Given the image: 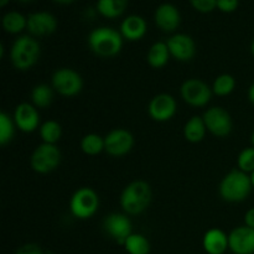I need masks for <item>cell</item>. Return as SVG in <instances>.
Masks as SVG:
<instances>
[{"label":"cell","mask_w":254,"mask_h":254,"mask_svg":"<svg viewBox=\"0 0 254 254\" xmlns=\"http://www.w3.org/2000/svg\"><path fill=\"white\" fill-rule=\"evenodd\" d=\"M88 45L92 51L99 56H116L123 46V36L112 27H97L89 34Z\"/></svg>","instance_id":"obj_1"},{"label":"cell","mask_w":254,"mask_h":254,"mask_svg":"<svg viewBox=\"0 0 254 254\" xmlns=\"http://www.w3.org/2000/svg\"><path fill=\"white\" fill-rule=\"evenodd\" d=\"M151 202V189L144 181H134L123 190L121 206L129 215L144 212Z\"/></svg>","instance_id":"obj_2"},{"label":"cell","mask_w":254,"mask_h":254,"mask_svg":"<svg viewBox=\"0 0 254 254\" xmlns=\"http://www.w3.org/2000/svg\"><path fill=\"white\" fill-rule=\"evenodd\" d=\"M251 176L241 170H232L222 179L220 184V193L228 202L243 201L251 192Z\"/></svg>","instance_id":"obj_3"},{"label":"cell","mask_w":254,"mask_h":254,"mask_svg":"<svg viewBox=\"0 0 254 254\" xmlns=\"http://www.w3.org/2000/svg\"><path fill=\"white\" fill-rule=\"evenodd\" d=\"M40 56V45L36 40L30 36H21L14 42L10 52V57L17 69L30 68L36 64Z\"/></svg>","instance_id":"obj_4"},{"label":"cell","mask_w":254,"mask_h":254,"mask_svg":"<svg viewBox=\"0 0 254 254\" xmlns=\"http://www.w3.org/2000/svg\"><path fill=\"white\" fill-rule=\"evenodd\" d=\"M99 206L97 193L89 188H82L73 193L69 202V208L74 217L86 220L96 213Z\"/></svg>","instance_id":"obj_5"},{"label":"cell","mask_w":254,"mask_h":254,"mask_svg":"<svg viewBox=\"0 0 254 254\" xmlns=\"http://www.w3.org/2000/svg\"><path fill=\"white\" fill-rule=\"evenodd\" d=\"M61 161V153L54 144H41L31 155V168L36 173L47 174L55 170Z\"/></svg>","instance_id":"obj_6"},{"label":"cell","mask_w":254,"mask_h":254,"mask_svg":"<svg viewBox=\"0 0 254 254\" xmlns=\"http://www.w3.org/2000/svg\"><path fill=\"white\" fill-rule=\"evenodd\" d=\"M52 86L62 96H76L82 91L83 81L76 71L71 68H60L52 76Z\"/></svg>","instance_id":"obj_7"},{"label":"cell","mask_w":254,"mask_h":254,"mask_svg":"<svg viewBox=\"0 0 254 254\" xmlns=\"http://www.w3.org/2000/svg\"><path fill=\"white\" fill-rule=\"evenodd\" d=\"M211 89L201 79H188L181 86V96L186 103L195 107H202L211 99Z\"/></svg>","instance_id":"obj_8"},{"label":"cell","mask_w":254,"mask_h":254,"mask_svg":"<svg viewBox=\"0 0 254 254\" xmlns=\"http://www.w3.org/2000/svg\"><path fill=\"white\" fill-rule=\"evenodd\" d=\"M206 128L217 136H226L232 130V119L228 112L221 107H212L203 114Z\"/></svg>","instance_id":"obj_9"},{"label":"cell","mask_w":254,"mask_h":254,"mask_svg":"<svg viewBox=\"0 0 254 254\" xmlns=\"http://www.w3.org/2000/svg\"><path fill=\"white\" fill-rule=\"evenodd\" d=\"M133 135L126 129H114L104 138V150L113 156L129 153L133 148Z\"/></svg>","instance_id":"obj_10"},{"label":"cell","mask_w":254,"mask_h":254,"mask_svg":"<svg viewBox=\"0 0 254 254\" xmlns=\"http://www.w3.org/2000/svg\"><path fill=\"white\" fill-rule=\"evenodd\" d=\"M103 227L114 241L123 246L129 236L133 235L131 222L126 215H122V213H112V215L107 216L103 222Z\"/></svg>","instance_id":"obj_11"},{"label":"cell","mask_w":254,"mask_h":254,"mask_svg":"<svg viewBox=\"0 0 254 254\" xmlns=\"http://www.w3.org/2000/svg\"><path fill=\"white\" fill-rule=\"evenodd\" d=\"M228 247L235 254H254V228H235L228 236Z\"/></svg>","instance_id":"obj_12"},{"label":"cell","mask_w":254,"mask_h":254,"mask_svg":"<svg viewBox=\"0 0 254 254\" xmlns=\"http://www.w3.org/2000/svg\"><path fill=\"white\" fill-rule=\"evenodd\" d=\"M149 114L158 122H166L176 112V102L170 94H158L149 103Z\"/></svg>","instance_id":"obj_13"},{"label":"cell","mask_w":254,"mask_h":254,"mask_svg":"<svg viewBox=\"0 0 254 254\" xmlns=\"http://www.w3.org/2000/svg\"><path fill=\"white\" fill-rule=\"evenodd\" d=\"M170 54L179 61H190L195 56V42L185 34H176L166 42Z\"/></svg>","instance_id":"obj_14"},{"label":"cell","mask_w":254,"mask_h":254,"mask_svg":"<svg viewBox=\"0 0 254 254\" xmlns=\"http://www.w3.org/2000/svg\"><path fill=\"white\" fill-rule=\"evenodd\" d=\"M27 30L30 34L44 36L55 32L57 29V20L52 14L46 11H40L30 14L27 17Z\"/></svg>","instance_id":"obj_15"},{"label":"cell","mask_w":254,"mask_h":254,"mask_svg":"<svg viewBox=\"0 0 254 254\" xmlns=\"http://www.w3.org/2000/svg\"><path fill=\"white\" fill-rule=\"evenodd\" d=\"M15 123L20 130L31 133L39 127L40 117L36 109L29 103H21L16 107L14 114Z\"/></svg>","instance_id":"obj_16"},{"label":"cell","mask_w":254,"mask_h":254,"mask_svg":"<svg viewBox=\"0 0 254 254\" xmlns=\"http://www.w3.org/2000/svg\"><path fill=\"white\" fill-rule=\"evenodd\" d=\"M180 20V12L173 4H161L155 11L156 25L166 32H171L178 29Z\"/></svg>","instance_id":"obj_17"},{"label":"cell","mask_w":254,"mask_h":254,"mask_svg":"<svg viewBox=\"0 0 254 254\" xmlns=\"http://www.w3.org/2000/svg\"><path fill=\"white\" fill-rule=\"evenodd\" d=\"M146 22L145 20L138 15H130L123 20L121 25L122 36L126 37L129 41L140 40L145 35Z\"/></svg>","instance_id":"obj_18"},{"label":"cell","mask_w":254,"mask_h":254,"mask_svg":"<svg viewBox=\"0 0 254 254\" xmlns=\"http://www.w3.org/2000/svg\"><path fill=\"white\" fill-rule=\"evenodd\" d=\"M203 248L208 254H223L228 248V237L218 228H212L205 233Z\"/></svg>","instance_id":"obj_19"},{"label":"cell","mask_w":254,"mask_h":254,"mask_svg":"<svg viewBox=\"0 0 254 254\" xmlns=\"http://www.w3.org/2000/svg\"><path fill=\"white\" fill-rule=\"evenodd\" d=\"M206 124L201 117H192L184 128V135L190 143H198L203 139L206 133Z\"/></svg>","instance_id":"obj_20"},{"label":"cell","mask_w":254,"mask_h":254,"mask_svg":"<svg viewBox=\"0 0 254 254\" xmlns=\"http://www.w3.org/2000/svg\"><path fill=\"white\" fill-rule=\"evenodd\" d=\"M169 47L165 42H156L150 47L148 54V62L150 66L155 67V68H160V67L165 66L166 62L169 60Z\"/></svg>","instance_id":"obj_21"},{"label":"cell","mask_w":254,"mask_h":254,"mask_svg":"<svg viewBox=\"0 0 254 254\" xmlns=\"http://www.w3.org/2000/svg\"><path fill=\"white\" fill-rule=\"evenodd\" d=\"M128 6L126 0H101L97 4V10L106 17H117L124 12Z\"/></svg>","instance_id":"obj_22"},{"label":"cell","mask_w":254,"mask_h":254,"mask_svg":"<svg viewBox=\"0 0 254 254\" xmlns=\"http://www.w3.org/2000/svg\"><path fill=\"white\" fill-rule=\"evenodd\" d=\"M2 26L10 34H17L27 27V19L17 11H10L2 17Z\"/></svg>","instance_id":"obj_23"},{"label":"cell","mask_w":254,"mask_h":254,"mask_svg":"<svg viewBox=\"0 0 254 254\" xmlns=\"http://www.w3.org/2000/svg\"><path fill=\"white\" fill-rule=\"evenodd\" d=\"M126 251L129 254H149L150 252V243L143 235L133 233L128 237L124 243Z\"/></svg>","instance_id":"obj_24"},{"label":"cell","mask_w":254,"mask_h":254,"mask_svg":"<svg viewBox=\"0 0 254 254\" xmlns=\"http://www.w3.org/2000/svg\"><path fill=\"white\" fill-rule=\"evenodd\" d=\"M62 129L57 122L55 121H47L40 128V135H41L42 140L46 144H54L59 141L61 138Z\"/></svg>","instance_id":"obj_25"},{"label":"cell","mask_w":254,"mask_h":254,"mask_svg":"<svg viewBox=\"0 0 254 254\" xmlns=\"http://www.w3.org/2000/svg\"><path fill=\"white\" fill-rule=\"evenodd\" d=\"M81 149L88 155H97L104 150V139L97 134H87L81 140Z\"/></svg>","instance_id":"obj_26"},{"label":"cell","mask_w":254,"mask_h":254,"mask_svg":"<svg viewBox=\"0 0 254 254\" xmlns=\"http://www.w3.org/2000/svg\"><path fill=\"white\" fill-rule=\"evenodd\" d=\"M52 97H54L52 89L47 84H39L31 92L32 102L35 103V106L40 107V108L50 106V103L52 102Z\"/></svg>","instance_id":"obj_27"},{"label":"cell","mask_w":254,"mask_h":254,"mask_svg":"<svg viewBox=\"0 0 254 254\" xmlns=\"http://www.w3.org/2000/svg\"><path fill=\"white\" fill-rule=\"evenodd\" d=\"M236 81L231 74H222L213 82V92L218 96H227L235 89Z\"/></svg>","instance_id":"obj_28"},{"label":"cell","mask_w":254,"mask_h":254,"mask_svg":"<svg viewBox=\"0 0 254 254\" xmlns=\"http://www.w3.org/2000/svg\"><path fill=\"white\" fill-rule=\"evenodd\" d=\"M14 136V124L5 113L0 114V144L5 145Z\"/></svg>","instance_id":"obj_29"},{"label":"cell","mask_w":254,"mask_h":254,"mask_svg":"<svg viewBox=\"0 0 254 254\" xmlns=\"http://www.w3.org/2000/svg\"><path fill=\"white\" fill-rule=\"evenodd\" d=\"M238 166L243 173L254 171V148H246L238 155Z\"/></svg>","instance_id":"obj_30"},{"label":"cell","mask_w":254,"mask_h":254,"mask_svg":"<svg viewBox=\"0 0 254 254\" xmlns=\"http://www.w3.org/2000/svg\"><path fill=\"white\" fill-rule=\"evenodd\" d=\"M191 5L200 12H211L215 7H217L216 0H192Z\"/></svg>","instance_id":"obj_31"},{"label":"cell","mask_w":254,"mask_h":254,"mask_svg":"<svg viewBox=\"0 0 254 254\" xmlns=\"http://www.w3.org/2000/svg\"><path fill=\"white\" fill-rule=\"evenodd\" d=\"M240 2L237 0H218L217 7L223 12H232L238 7Z\"/></svg>","instance_id":"obj_32"},{"label":"cell","mask_w":254,"mask_h":254,"mask_svg":"<svg viewBox=\"0 0 254 254\" xmlns=\"http://www.w3.org/2000/svg\"><path fill=\"white\" fill-rule=\"evenodd\" d=\"M16 254H45L42 248L35 243H27L16 251Z\"/></svg>","instance_id":"obj_33"},{"label":"cell","mask_w":254,"mask_h":254,"mask_svg":"<svg viewBox=\"0 0 254 254\" xmlns=\"http://www.w3.org/2000/svg\"><path fill=\"white\" fill-rule=\"evenodd\" d=\"M245 221L247 227L254 228V208H251V210L247 211L245 216Z\"/></svg>","instance_id":"obj_34"},{"label":"cell","mask_w":254,"mask_h":254,"mask_svg":"<svg viewBox=\"0 0 254 254\" xmlns=\"http://www.w3.org/2000/svg\"><path fill=\"white\" fill-rule=\"evenodd\" d=\"M248 98H250V101L254 104V83L251 86L250 91H248Z\"/></svg>","instance_id":"obj_35"},{"label":"cell","mask_w":254,"mask_h":254,"mask_svg":"<svg viewBox=\"0 0 254 254\" xmlns=\"http://www.w3.org/2000/svg\"><path fill=\"white\" fill-rule=\"evenodd\" d=\"M251 181H252V186L254 188V171L252 173V175H251Z\"/></svg>","instance_id":"obj_36"},{"label":"cell","mask_w":254,"mask_h":254,"mask_svg":"<svg viewBox=\"0 0 254 254\" xmlns=\"http://www.w3.org/2000/svg\"><path fill=\"white\" fill-rule=\"evenodd\" d=\"M252 52H253V55H254V40L252 41Z\"/></svg>","instance_id":"obj_37"},{"label":"cell","mask_w":254,"mask_h":254,"mask_svg":"<svg viewBox=\"0 0 254 254\" xmlns=\"http://www.w3.org/2000/svg\"><path fill=\"white\" fill-rule=\"evenodd\" d=\"M252 141H253V145H254V131H253V134H252Z\"/></svg>","instance_id":"obj_38"}]
</instances>
